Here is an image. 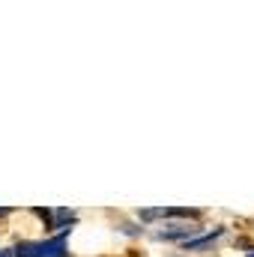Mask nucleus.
<instances>
[{"label": "nucleus", "mask_w": 254, "mask_h": 257, "mask_svg": "<svg viewBox=\"0 0 254 257\" xmlns=\"http://www.w3.org/2000/svg\"><path fill=\"white\" fill-rule=\"evenodd\" d=\"M221 233H224V230H215L212 236H203V239H197V242H186V248H191V251H197V248H206V245H212V242H215Z\"/></svg>", "instance_id": "f03ea898"}, {"label": "nucleus", "mask_w": 254, "mask_h": 257, "mask_svg": "<svg viewBox=\"0 0 254 257\" xmlns=\"http://www.w3.org/2000/svg\"><path fill=\"white\" fill-rule=\"evenodd\" d=\"M66 233H69V227L60 236L48 239V242H21L15 248V254L18 257H69V251H66Z\"/></svg>", "instance_id": "f257e3e1"}, {"label": "nucleus", "mask_w": 254, "mask_h": 257, "mask_svg": "<svg viewBox=\"0 0 254 257\" xmlns=\"http://www.w3.org/2000/svg\"><path fill=\"white\" fill-rule=\"evenodd\" d=\"M0 257H12V251H0Z\"/></svg>", "instance_id": "7ed1b4c3"}]
</instances>
